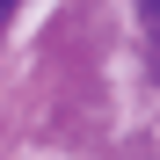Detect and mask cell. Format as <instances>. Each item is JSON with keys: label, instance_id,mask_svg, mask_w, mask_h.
I'll return each instance as SVG.
<instances>
[{"label": "cell", "instance_id": "cell-2", "mask_svg": "<svg viewBox=\"0 0 160 160\" xmlns=\"http://www.w3.org/2000/svg\"><path fill=\"white\" fill-rule=\"evenodd\" d=\"M8 15H15V0H0V29H8Z\"/></svg>", "mask_w": 160, "mask_h": 160}, {"label": "cell", "instance_id": "cell-1", "mask_svg": "<svg viewBox=\"0 0 160 160\" xmlns=\"http://www.w3.org/2000/svg\"><path fill=\"white\" fill-rule=\"evenodd\" d=\"M138 15H146V29H153V44H160V0H138Z\"/></svg>", "mask_w": 160, "mask_h": 160}]
</instances>
